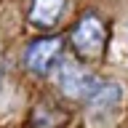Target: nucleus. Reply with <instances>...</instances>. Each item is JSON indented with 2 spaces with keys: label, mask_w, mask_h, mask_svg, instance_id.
I'll return each mask as SVG.
<instances>
[{
  "label": "nucleus",
  "mask_w": 128,
  "mask_h": 128,
  "mask_svg": "<svg viewBox=\"0 0 128 128\" xmlns=\"http://www.w3.org/2000/svg\"><path fill=\"white\" fill-rule=\"evenodd\" d=\"M56 83H59L64 96H70V99H86V102L96 94V88L102 86V80L96 78L94 72L83 70L75 62H59V67H56Z\"/></svg>",
  "instance_id": "1"
},
{
  "label": "nucleus",
  "mask_w": 128,
  "mask_h": 128,
  "mask_svg": "<svg viewBox=\"0 0 128 128\" xmlns=\"http://www.w3.org/2000/svg\"><path fill=\"white\" fill-rule=\"evenodd\" d=\"M72 46L83 59H99L107 46V30L96 16H83L72 32Z\"/></svg>",
  "instance_id": "2"
},
{
  "label": "nucleus",
  "mask_w": 128,
  "mask_h": 128,
  "mask_svg": "<svg viewBox=\"0 0 128 128\" xmlns=\"http://www.w3.org/2000/svg\"><path fill=\"white\" fill-rule=\"evenodd\" d=\"M62 56H64V43L59 38H40L27 48L24 62H27L30 72H35V75H51L59 67Z\"/></svg>",
  "instance_id": "3"
},
{
  "label": "nucleus",
  "mask_w": 128,
  "mask_h": 128,
  "mask_svg": "<svg viewBox=\"0 0 128 128\" xmlns=\"http://www.w3.org/2000/svg\"><path fill=\"white\" fill-rule=\"evenodd\" d=\"M67 11V0H32L30 3V24L38 30H51Z\"/></svg>",
  "instance_id": "4"
},
{
  "label": "nucleus",
  "mask_w": 128,
  "mask_h": 128,
  "mask_svg": "<svg viewBox=\"0 0 128 128\" xmlns=\"http://www.w3.org/2000/svg\"><path fill=\"white\" fill-rule=\"evenodd\" d=\"M120 96H123V91H120L118 83H102L96 88V94L88 99V104L94 110H112V107H118Z\"/></svg>",
  "instance_id": "5"
}]
</instances>
